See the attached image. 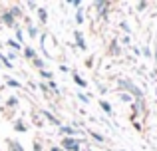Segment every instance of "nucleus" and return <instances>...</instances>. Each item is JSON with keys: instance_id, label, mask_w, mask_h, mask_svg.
Wrapping results in <instances>:
<instances>
[{"instance_id": "nucleus-1", "label": "nucleus", "mask_w": 157, "mask_h": 151, "mask_svg": "<svg viewBox=\"0 0 157 151\" xmlns=\"http://www.w3.org/2000/svg\"><path fill=\"white\" fill-rule=\"evenodd\" d=\"M119 84H121V85H125V88H129V92L133 93V96H141V93H139V89L135 88V85H131L129 81H123V80H121V81H119Z\"/></svg>"}, {"instance_id": "nucleus-2", "label": "nucleus", "mask_w": 157, "mask_h": 151, "mask_svg": "<svg viewBox=\"0 0 157 151\" xmlns=\"http://www.w3.org/2000/svg\"><path fill=\"white\" fill-rule=\"evenodd\" d=\"M64 147H68V149H74V151H78V143H76V141H72V139H64Z\"/></svg>"}, {"instance_id": "nucleus-3", "label": "nucleus", "mask_w": 157, "mask_h": 151, "mask_svg": "<svg viewBox=\"0 0 157 151\" xmlns=\"http://www.w3.org/2000/svg\"><path fill=\"white\" fill-rule=\"evenodd\" d=\"M101 108H104L107 113H111V108H109V104H107V101H101Z\"/></svg>"}, {"instance_id": "nucleus-4", "label": "nucleus", "mask_w": 157, "mask_h": 151, "mask_svg": "<svg viewBox=\"0 0 157 151\" xmlns=\"http://www.w3.org/2000/svg\"><path fill=\"white\" fill-rule=\"evenodd\" d=\"M26 56H28V58H34V50H30V48H26Z\"/></svg>"}, {"instance_id": "nucleus-5", "label": "nucleus", "mask_w": 157, "mask_h": 151, "mask_svg": "<svg viewBox=\"0 0 157 151\" xmlns=\"http://www.w3.org/2000/svg\"><path fill=\"white\" fill-rule=\"evenodd\" d=\"M4 22H8V24H12V16H10V14H4Z\"/></svg>"}, {"instance_id": "nucleus-6", "label": "nucleus", "mask_w": 157, "mask_h": 151, "mask_svg": "<svg viewBox=\"0 0 157 151\" xmlns=\"http://www.w3.org/2000/svg\"><path fill=\"white\" fill-rule=\"evenodd\" d=\"M74 80H76V81H78V84H80V85H86V81H84V80H82V77H78V76H74Z\"/></svg>"}, {"instance_id": "nucleus-7", "label": "nucleus", "mask_w": 157, "mask_h": 151, "mask_svg": "<svg viewBox=\"0 0 157 151\" xmlns=\"http://www.w3.org/2000/svg\"><path fill=\"white\" fill-rule=\"evenodd\" d=\"M40 18H42L44 22H46V10H40Z\"/></svg>"}, {"instance_id": "nucleus-8", "label": "nucleus", "mask_w": 157, "mask_h": 151, "mask_svg": "<svg viewBox=\"0 0 157 151\" xmlns=\"http://www.w3.org/2000/svg\"><path fill=\"white\" fill-rule=\"evenodd\" d=\"M8 105H16V97H10V100H8Z\"/></svg>"}]
</instances>
